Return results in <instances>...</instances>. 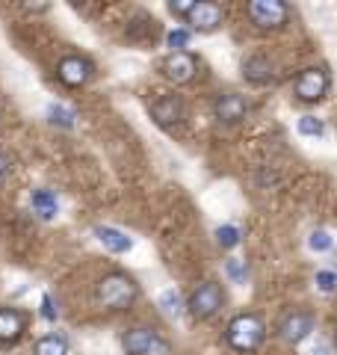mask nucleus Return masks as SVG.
Masks as SVG:
<instances>
[{
	"instance_id": "f257e3e1",
	"label": "nucleus",
	"mask_w": 337,
	"mask_h": 355,
	"mask_svg": "<svg viewBox=\"0 0 337 355\" xmlns=\"http://www.w3.org/2000/svg\"><path fill=\"white\" fill-rule=\"evenodd\" d=\"M95 299H98V305L107 311H128L139 299V287L125 272H110L98 282Z\"/></svg>"
},
{
	"instance_id": "f03ea898",
	"label": "nucleus",
	"mask_w": 337,
	"mask_h": 355,
	"mask_svg": "<svg viewBox=\"0 0 337 355\" xmlns=\"http://www.w3.org/2000/svg\"><path fill=\"white\" fill-rule=\"evenodd\" d=\"M263 338H266V326H263V320L257 314H237L228 323V329H225V340H228V347L243 352V355L254 352L263 343Z\"/></svg>"
},
{
	"instance_id": "7ed1b4c3",
	"label": "nucleus",
	"mask_w": 337,
	"mask_h": 355,
	"mask_svg": "<svg viewBox=\"0 0 337 355\" xmlns=\"http://www.w3.org/2000/svg\"><path fill=\"white\" fill-rule=\"evenodd\" d=\"M121 347H125L128 355H172V343H168L163 335H157L154 329H128L121 335Z\"/></svg>"
},
{
	"instance_id": "20e7f679",
	"label": "nucleus",
	"mask_w": 337,
	"mask_h": 355,
	"mask_svg": "<svg viewBox=\"0 0 337 355\" xmlns=\"http://www.w3.org/2000/svg\"><path fill=\"white\" fill-rule=\"evenodd\" d=\"M222 302H225L222 287L216 282H205V284H198L196 291H193L187 308H189V314H193L196 320H210L222 308Z\"/></svg>"
},
{
	"instance_id": "39448f33",
	"label": "nucleus",
	"mask_w": 337,
	"mask_h": 355,
	"mask_svg": "<svg viewBox=\"0 0 337 355\" xmlns=\"http://www.w3.org/2000/svg\"><path fill=\"white\" fill-rule=\"evenodd\" d=\"M249 18L261 30H281L290 18V9L281 0H252L249 3Z\"/></svg>"
},
{
	"instance_id": "423d86ee",
	"label": "nucleus",
	"mask_w": 337,
	"mask_h": 355,
	"mask_svg": "<svg viewBox=\"0 0 337 355\" xmlns=\"http://www.w3.org/2000/svg\"><path fill=\"white\" fill-rule=\"evenodd\" d=\"M296 98L305 104H313L320 101V98L329 92V74H325L322 69H305L299 77H296Z\"/></svg>"
},
{
	"instance_id": "0eeeda50",
	"label": "nucleus",
	"mask_w": 337,
	"mask_h": 355,
	"mask_svg": "<svg viewBox=\"0 0 337 355\" xmlns=\"http://www.w3.org/2000/svg\"><path fill=\"white\" fill-rule=\"evenodd\" d=\"M198 71V60L193 57L189 51H178V53H168V57L163 60V74L168 77L172 83H189Z\"/></svg>"
},
{
	"instance_id": "6e6552de",
	"label": "nucleus",
	"mask_w": 337,
	"mask_h": 355,
	"mask_svg": "<svg viewBox=\"0 0 337 355\" xmlns=\"http://www.w3.org/2000/svg\"><path fill=\"white\" fill-rule=\"evenodd\" d=\"M184 113H187V107H184V98H181V95H160V98H157V101L151 104V119H154L160 128L181 125Z\"/></svg>"
},
{
	"instance_id": "1a4fd4ad",
	"label": "nucleus",
	"mask_w": 337,
	"mask_h": 355,
	"mask_svg": "<svg viewBox=\"0 0 337 355\" xmlns=\"http://www.w3.org/2000/svg\"><path fill=\"white\" fill-rule=\"evenodd\" d=\"M311 331H313V317L305 314V311H293L278 323V338L284 343H293V347L305 340Z\"/></svg>"
},
{
	"instance_id": "9d476101",
	"label": "nucleus",
	"mask_w": 337,
	"mask_h": 355,
	"mask_svg": "<svg viewBox=\"0 0 337 355\" xmlns=\"http://www.w3.org/2000/svg\"><path fill=\"white\" fill-rule=\"evenodd\" d=\"M92 71H95L92 62L83 60V57H65V60H60V65H56V77H60L65 86H71V89L86 86L89 77H92Z\"/></svg>"
},
{
	"instance_id": "9b49d317",
	"label": "nucleus",
	"mask_w": 337,
	"mask_h": 355,
	"mask_svg": "<svg viewBox=\"0 0 337 355\" xmlns=\"http://www.w3.org/2000/svg\"><path fill=\"white\" fill-rule=\"evenodd\" d=\"M222 6L219 3H213V0H198V3L193 6V12L187 15V24H193L196 30L201 33H210V30H216L222 24Z\"/></svg>"
},
{
	"instance_id": "f8f14e48",
	"label": "nucleus",
	"mask_w": 337,
	"mask_h": 355,
	"mask_svg": "<svg viewBox=\"0 0 337 355\" xmlns=\"http://www.w3.org/2000/svg\"><path fill=\"white\" fill-rule=\"evenodd\" d=\"M213 113H216V119L225 121V125H237V121H243L245 113H249V104H245L243 95L225 92V95L216 98V104H213Z\"/></svg>"
},
{
	"instance_id": "ddd939ff",
	"label": "nucleus",
	"mask_w": 337,
	"mask_h": 355,
	"mask_svg": "<svg viewBox=\"0 0 337 355\" xmlns=\"http://www.w3.org/2000/svg\"><path fill=\"white\" fill-rule=\"evenodd\" d=\"M27 329V317L18 308H0V343H15Z\"/></svg>"
},
{
	"instance_id": "4468645a",
	"label": "nucleus",
	"mask_w": 337,
	"mask_h": 355,
	"mask_svg": "<svg viewBox=\"0 0 337 355\" xmlns=\"http://www.w3.org/2000/svg\"><path fill=\"white\" fill-rule=\"evenodd\" d=\"M95 237L101 240V246H104L107 252H112V254H128L133 249V240L125 234V231H119L112 225H98Z\"/></svg>"
},
{
	"instance_id": "2eb2a0df",
	"label": "nucleus",
	"mask_w": 337,
	"mask_h": 355,
	"mask_svg": "<svg viewBox=\"0 0 337 355\" xmlns=\"http://www.w3.org/2000/svg\"><path fill=\"white\" fill-rule=\"evenodd\" d=\"M273 62H269L266 57H249V60H243V77L245 80H252V83H269L273 80Z\"/></svg>"
},
{
	"instance_id": "dca6fc26",
	"label": "nucleus",
	"mask_w": 337,
	"mask_h": 355,
	"mask_svg": "<svg viewBox=\"0 0 337 355\" xmlns=\"http://www.w3.org/2000/svg\"><path fill=\"white\" fill-rule=\"evenodd\" d=\"M30 205H33V214L39 219H53L60 214V202H56V196L51 190H33Z\"/></svg>"
},
{
	"instance_id": "f3484780",
	"label": "nucleus",
	"mask_w": 337,
	"mask_h": 355,
	"mask_svg": "<svg viewBox=\"0 0 337 355\" xmlns=\"http://www.w3.org/2000/svg\"><path fill=\"white\" fill-rule=\"evenodd\" d=\"M33 355H69V343L62 335H44L42 340H36Z\"/></svg>"
},
{
	"instance_id": "a211bd4d",
	"label": "nucleus",
	"mask_w": 337,
	"mask_h": 355,
	"mask_svg": "<svg viewBox=\"0 0 337 355\" xmlns=\"http://www.w3.org/2000/svg\"><path fill=\"white\" fill-rule=\"evenodd\" d=\"M48 121L56 128H74V121H77V113L69 107H62V104H48Z\"/></svg>"
},
{
	"instance_id": "6ab92c4d",
	"label": "nucleus",
	"mask_w": 337,
	"mask_h": 355,
	"mask_svg": "<svg viewBox=\"0 0 337 355\" xmlns=\"http://www.w3.org/2000/svg\"><path fill=\"white\" fill-rule=\"evenodd\" d=\"M160 308H163L166 317H181L184 302H181V296H178V291H163L160 293Z\"/></svg>"
},
{
	"instance_id": "aec40b11",
	"label": "nucleus",
	"mask_w": 337,
	"mask_h": 355,
	"mask_svg": "<svg viewBox=\"0 0 337 355\" xmlns=\"http://www.w3.org/2000/svg\"><path fill=\"white\" fill-rule=\"evenodd\" d=\"M216 243H219L222 249L240 246V228H237V225H219V228H216Z\"/></svg>"
},
{
	"instance_id": "412c9836",
	"label": "nucleus",
	"mask_w": 337,
	"mask_h": 355,
	"mask_svg": "<svg viewBox=\"0 0 337 355\" xmlns=\"http://www.w3.org/2000/svg\"><path fill=\"white\" fill-rule=\"evenodd\" d=\"M296 130L302 133V137H322L325 125H322V119H317V116H302Z\"/></svg>"
},
{
	"instance_id": "4be33fe9",
	"label": "nucleus",
	"mask_w": 337,
	"mask_h": 355,
	"mask_svg": "<svg viewBox=\"0 0 337 355\" xmlns=\"http://www.w3.org/2000/svg\"><path fill=\"white\" fill-rule=\"evenodd\" d=\"M308 246L313 249V252H329L331 246H334V240H331V234L325 228H317L313 234L308 237Z\"/></svg>"
},
{
	"instance_id": "5701e85b",
	"label": "nucleus",
	"mask_w": 337,
	"mask_h": 355,
	"mask_svg": "<svg viewBox=\"0 0 337 355\" xmlns=\"http://www.w3.org/2000/svg\"><path fill=\"white\" fill-rule=\"evenodd\" d=\"M225 275H228L234 284H243V282H245V261L228 258V261H225Z\"/></svg>"
},
{
	"instance_id": "b1692460",
	"label": "nucleus",
	"mask_w": 337,
	"mask_h": 355,
	"mask_svg": "<svg viewBox=\"0 0 337 355\" xmlns=\"http://www.w3.org/2000/svg\"><path fill=\"white\" fill-rule=\"evenodd\" d=\"M166 44L172 48V53L184 51L187 44H189V30H181V27H178V30H168V33H166Z\"/></svg>"
},
{
	"instance_id": "393cba45",
	"label": "nucleus",
	"mask_w": 337,
	"mask_h": 355,
	"mask_svg": "<svg viewBox=\"0 0 337 355\" xmlns=\"http://www.w3.org/2000/svg\"><path fill=\"white\" fill-rule=\"evenodd\" d=\"M313 282H317V287H320L322 293H331V291H337V272L320 270V272H317V279H313Z\"/></svg>"
},
{
	"instance_id": "a878e982",
	"label": "nucleus",
	"mask_w": 337,
	"mask_h": 355,
	"mask_svg": "<svg viewBox=\"0 0 337 355\" xmlns=\"http://www.w3.org/2000/svg\"><path fill=\"white\" fill-rule=\"evenodd\" d=\"M198 3V0H172V3H168V12H172V15H189V12H193V6Z\"/></svg>"
},
{
	"instance_id": "bb28decb",
	"label": "nucleus",
	"mask_w": 337,
	"mask_h": 355,
	"mask_svg": "<svg viewBox=\"0 0 337 355\" xmlns=\"http://www.w3.org/2000/svg\"><path fill=\"white\" fill-rule=\"evenodd\" d=\"M42 317L48 320V323H53V320H56V308H53V296L51 293L42 296Z\"/></svg>"
},
{
	"instance_id": "cd10ccee",
	"label": "nucleus",
	"mask_w": 337,
	"mask_h": 355,
	"mask_svg": "<svg viewBox=\"0 0 337 355\" xmlns=\"http://www.w3.org/2000/svg\"><path fill=\"white\" fill-rule=\"evenodd\" d=\"M9 172H12V157H9V154L0 148V184L6 181V175H9Z\"/></svg>"
},
{
	"instance_id": "c85d7f7f",
	"label": "nucleus",
	"mask_w": 337,
	"mask_h": 355,
	"mask_svg": "<svg viewBox=\"0 0 337 355\" xmlns=\"http://www.w3.org/2000/svg\"><path fill=\"white\" fill-rule=\"evenodd\" d=\"M311 355H329V349H325V343H317V347L311 349Z\"/></svg>"
},
{
	"instance_id": "c756f323",
	"label": "nucleus",
	"mask_w": 337,
	"mask_h": 355,
	"mask_svg": "<svg viewBox=\"0 0 337 355\" xmlns=\"http://www.w3.org/2000/svg\"><path fill=\"white\" fill-rule=\"evenodd\" d=\"M334 347H337V329H334Z\"/></svg>"
}]
</instances>
